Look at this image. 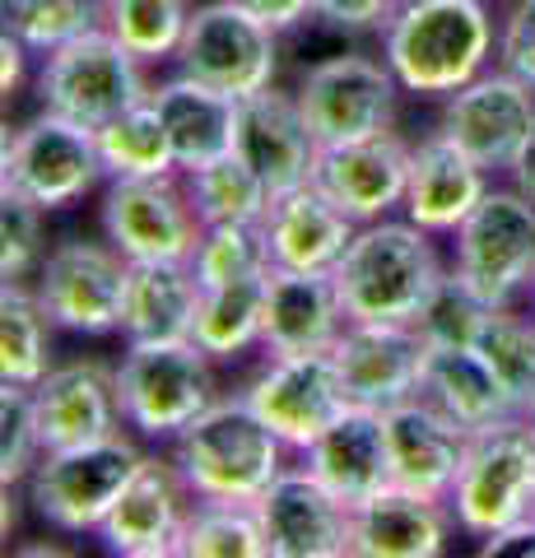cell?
<instances>
[{
  "label": "cell",
  "mask_w": 535,
  "mask_h": 558,
  "mask_svg": "<svg viewBox=\"0 0 535 558\" xmlns=\"http://www.w3.org/2000/svg\"><path fill=\"white\" fill-rule=\"evenodd\" d=\"M336 289L350 322H391L420 326L424 307L447 284L452 266L438 252V233L414 219H373L358 223L354 242L336 260Z\"/></svg>",
  "instance_id": "obj_1"
},
{
  "label": "cell",
  "mask_w": 535,
  "mask_h": 558,
  "mask_svg": "<svg viewBox=\"0 0 535 558\" xmlns=\"http://www.w3.org/2000/svg\"><path fill=\"white\" fill-rule=\"evenodd\" d=\"M498 51V20L485 0H405L382 33V61L405 94L447 98L485 75Z\"/></svg>",
  "instance_id": "obj_2"
},
{
  "label": "cell",
  "mask_w": 535,
  "mask_h": 558,
  "mask_svg": "<svg viewBox=\"0 0 535 558\" xmlns=\"http://www.w3.org/2000/svg\"><path fill=\"white\" fill-rule=\"evenodd\" d=\"M289 442L275 433L247 396H219L192 428L172 438L186 488L196 498L256 502L289 465Z\"/></svg>",
  "instance_id": "obj_3"
},
{
  "label": "cell",
  "mask_w": 535,
  "mask_h": 558,
  "mask_svg": "<svg viewBox=\"0 0 535 558\" xmlns=\"http://www.w3.org/2000/svg\"><path fill=\"white\" fill-rule=\"evenodd\" d=\"M117 400L135 438L172 442L219 400L215 359L196 340H141L117 363Z\"/></svg>",
  "instance_id": "obj_4"
},
{
  "label": "cell",
  "mask_w": 535,
  "mask_h": 558,
  "mask_svg": "<svg viewBox=\"0 0 535 558\" xmlns=\"http://www.w3.org/2000/svg\"><path fill=\"white\" fill-rule=\"evenodd\" d=\"M141 461L145 447L126 433L42 451V461L33 465L24 484L28 508L61 535H98Z\"/></svg>",
  "instance_id": "obj_5"
},
{
  "label": "cell",
  "mask_w": 535,
  "mask_h": 558,
  "mask_svg": "<svg viewBox=\"0 0 535 558\" xmlns=\"http://www.w3.org/2000/svg\"><path fill=\"white\" fill-rule=\"evenodd\" d=\"M452 275L479 303L516 307L535 293V201L516 186H489L452 233Z\"/></svg>",
  "instance_id": "obj_6"
},
{
  "label": "cell",
  "mask_w": 535,
  "mask_h": 558,
  "mask_svg": "<svg viewBox=\"0 0 535 558\" xmlns=\"http://www.w3.org/2000/svg\"><path fill=\"white\" fill-rule=\"evenodd\" d=\"M108 186L98 154V135L80 121L61 112H38L24 126L5 131V149H0V191L33 201L47 215L71 209L84 196Z\"/></svg>",
  "instance_id": "obj_7"
},
{
  "label": "cell",
  "mask_w": 535,
  "mask_h": 558,
  "mask_svg": "<svg viewBox=\"0 0 535 558\" xmlns=\"http://www.w3.org/2000/svg\"><path fill=\"white\" fill-rule=\"evenodd\" d=\"M33 89H38V102L47 112H61L98 131L112 117L141 108L154 94V84L145 75V61L126 43H117L108 28H94L42 57Z\"/></svg>",
  "instance_id": "obj_8"
},
{
  "label": "cell",
  "mask_w": 535,
  "mask_h": 558,
  "mask_svg": "<svg viewBox=\"0 0 535 558\" xmlns=\"http://www.w3.org/2000/svg\"><path fill=\"white\" fill-rule=\"evenodd\" d=\"M447 508L457 517V531L471 539H489L512 521L535 517V424L526 414L471 433Z\"/></svg>",
  "instance_id": "obj_9"
},
{
  "label": "cell",
  "mask_w": 535,
  "mask_h": 558,
  "mask_svg": "<svg viewBox=\"0 0 535 558\" xmlns=\"http://www.w3.org/2000/svg\"><path fill=\"white\" fill-rule=\"evenodd\" d=\"M280 33H275L247 0H205L192 10L182 33L178 70L210 89L247 98L280 80Z\"/></svg>",
  "instance_id": "obj_10"
},
{
  "label": "cell",
  "mask_w": 535,
  "mask_h": 558,
  "mask_svg": "<svg viewBox=\"0 0 535 558\" xmlns=\"http://www.w3.org/2000/svg\"><path fill=\"white\" fill-rule=\"evenodd\" d=\"M293 94H299L321 149H331L396 131V102L405 89L387 61L364 57V51H336V57L303 65V80Z\"/></svg>",
  "instance_id": "obj_11"
},
{
  "label": "cell",
  "mask_w": 535,
  "mask_h": 558,
  "mask_svg": "<svg viewBox=\"0 0 535 558\" xmlns=\"http://www.w3.org/2000/svg\"><path fill=\"white\" fill-rule=\"evenodd\" d=\"M102 238L126 260H192L205 223L186 196L182 172L168 178H117L102 186Z\"/></svg>",
  "instance_id": "obj_12"
},
{
  "label": "cell",
  "mask_w": 535,
  "mask_h": 558,
  "mask_svg": "<svg viewBox=\"0 0 535 558\" xmlns=\"http://www.w3.org/2000/svg\"><path fill=\"white\" fill-rule=\"evenodd\" d=\"M126 270L131 260L108 238H65L42 256L33 289H38L42 307L61 330H71V336H112V330H122Z\"/></svg>",
  "instance_id": "obj_13"
},
{
  "label": "cell",
  "mask_w": 535,
  "mask_h": 558,
  "mask_svg": "<svg viewBox=\"0 0 535 558\" xmlns=\"http://www.w3.org/2000/svg\"><path fill=\"white\" fill-rule=\"evenodd\" d=\"M531 126H535V89L503 65H489L485 75H475L457 94H447L438 117V131L452 135L489 172L512 168Z\"/></svg>",
  "instance_id": "obj_14"
},
{
  "label": "cell",
  "mask_w": 535,
  "mask_h": 558,
  "mask_svg": "<svg viewBox=\"0 0 535 558\" xmlns=\"http://www.w3.org/2000/svg\"><path fill=\"white\" fill-rule=\"evenodd\" d=\"M192 502L196 494L186 488L172 451L168 457L145 451V461L126 480L117 508L102 521L98 539L108 545V554H122V558H178Z\"/></svg>",
  "instance_id": "obj_15"
},
{
  "label": "cell",
  "mask_w": 535,
  "mask_h": 558,
  "mask_svg": "<svg viewBox=\"0 0 535 558\" xmlns=\"http://www.w3.org/2000/svg\"><path fill=\"white\" fill-rule=\"evenodd\" d=\"M256 414L289 442V451H303L313 438H321L336 418L354 405L340 381V368L331 354H293L270 359L243 391Z\"/></svg>",
  "instance_id": "obj_16"
},
{
  "label": "cell",
  "mask_w": 535,
  "mask_h": 558,
  "mask_svg": "<svg viewBox=\"0 0 535 558\" xmlns=\"http://www.w3.org/2000/svg\"><path fill=\"white\" fill-rule=\"evenodd\" d=\"M233 154L256 168V178L270 186V196L293 191L317 178L321 140L307 126V112L293 89H256L238 98V131H233Z\"/></svg>",
  "instance_id": "obj_17"
},
{
  "label": "cell",
  "mask_w": 535,
  "mask_h": 558,
  "mask_svg": "<svg viewBox=\"0 0 535 558\" xmlns=\"http://www.w3.org/2000/svg\"><path fill=\"white\" fill-rule=\"evenodd\" d=\"M270 558H350V517L307 465H284L275 484L256 498Z\"/></svg>",
  "instance_id": "obj_18"
},
{
  "label": "cell",
  "mask_w": 535,
  "mask_h": 558,
  "mask_svg": "<svg viewBox=\"0 0 535 558\" xmlns=\"http://www.w3.org/2000/svg\"><path fill=\"white\" fill-rule=\"evenodd\" d=\"M340 381L354 405L391 410L401 400L420 396L428 340L420 326H391V322H350L331 349Z\"/></svg>",
  "instance_id": "obj_19"
},
{
  "label": "cell",
  "mask_w": 535,
  "mask_h": 558,
  "mask_svg": "<svg viewBox=\"0 0 535 558\" xmlns=\"http://www.w3.org/2000/svg\"><path fill=\"white\" fill-rule=\"evenodd\" d=\"M410 154L414 145L396 131L350 140V145H331L317 159V186L331 196L354 223L387 219L405 205L410 186Z\"/></svg>",
  "instance_id": "obj_20"
},
{
  "label": "cell",
  "mask_w": 535,
  "mask_h": 558,
  "mask_svg": "<svg viewBox=\"0 0 535 558\" xmlns=\"http://www.w3.org/2000/svg\"><path fill=\"white\" fill-rule=\"evenodd\" d=\"M382 418H387L391 484L410 488V494H424V498H442V502L452 498L471 433L424 396H410L401 405L382 410Z\"/></svg>",
  "instance_id": "obj_21"
},
{
  "label": "cell",
  "mask_w": 535,
  "mask_h": 558,
  "mask_svg": "<svg viewBox=\"0 0 535 558\" xmlns=\"http://www.w3.org/2000/svg\"><path fill=\"white\" fill-rule=\"evenodd\" d=\"M33 405H38L42 451L80 447L122 433V400H117V373L98 359H71L57 363L38 387H33Z\"/></svg>",
  "instance_id": "obj_22"
},
{
  "label": "cell",
  "mask_w": 535,
  "mask_h": 558,
  "mask_svg": "<svg viewBox=\"0 0 535 558\" xmlns=\"http://www.w3.org/2000/svg\"><path fill=\"white\" fill-rule=\"evenodd\" d=\"M489 178L494 172L479 168L447 131H428V135L414 140L410 186H405L401 215L414 219L428 233L452 238L461 223L471 219V209L489 196V186H494Z\"/></svg>",
  "instance_id": "obj_23"
},
{
  "label": "cell",
  "mask_w": 535,
  "mask_h": 558,
  "mask_svg": "<svg viewBox=\"0 0 535 558\" xmlns=\"http://www.w3.org/2000/svg\"><path fill=\"white\" fill-rule=\"evenodd\" d=\"M350 326L331 270H270L262 349L270 359L331 354Z\"/></svg>",
  "instance_id": "obj_24"
},
{
  "label": "cell",
  "mask_w": 535,
  "mask_h": 558,
  "mask_svg": "<svg viewBox=\"0 0 535 558\" xmlns=\"http://www.w3.org/2000/svg\"><path fill=\"white\" fill-rule=\"evenodd\" d=\"M457 517L442 498L387 484L350 517V558H442Z\"/></svg>",
  "instance_id": "obj_25"
},
{
  "label": "cell",
  "mask_w": 535,
  "mask_h": 558,
  "mask_svg": "<svg viewBox=\"0 0 535 558\" xmlns=\"http://www.w3.org/2000/svg\"><path fill=\"white\" fill-rule=\"evenodd\" d=\"M262 233L275 270H336L358 223L317 182H303L270 201Z\"/></svg>",
  "instance_id": "obj_26"
},
{
  "label": "cell",
  "mask_w": 535,
  "mask_h": 558,
  "mask_svg": "<svg viewBox=\"0 0 535 558\" xmlns=\"http://www.w3.org/2000/svg\"><path fill=\"white\" fill-rule=\"evenodd\" d=\"M299 465L331 488L340 502L358 508L364 498L382 494L391 484V451H387V418L382 410L350 405L331 428L299 451Z\"/></svg>",
  "instance_id": "obj_27"
},
{
  "label": "cell",
  "mask_w": 535,
  "mask_h": 558,
  "mask_svg": "<svg viewBox=\"0 0 535 558\" xmlns=\"http://www.w3.org/2000/svg\"><path fill=\"white\" fill-rule=\"evenodd\" d=\"M154 112L163 117V131L172 140V154H178V168L192 172L200 163L219 159V154L233 149V131H238V98L210 89L192 75H172L163 84H154Z\"/></svg>",
  "instance_id": "obj_28"
},
{
  "label": "cell",
  "mask_w": 535,
  "mask_h": 558,
  "mask_svg": "<svg viewBox=\"0 0 535 558\" xmlns=\"http://www.w3.org/2000/svg\"><path fill=\"white\" fill-rule=\"evenodd\" d=\"M200 284L186 260H131L126 299H122V336L141 340H192Z\"/></svg>",
  "instance_id": "obj_29"
},
{
  "label": "cell",
  "mask_w": 535,
  "mask_h": 558,
  "mask_svg": "<svg viewBox=\"0 0 535 558\" xmlns=\"http://www.w3.org/2000/svg\"><path fill=\"white\" fill-rule=\"evenodd\" d=\"M420 396L434 400V405L447 418H457L465 433H485V428L508 424V418L522 414L516 410V400L503 391V381L494 377V368L475 354V349H438V344H428Z\"/></svg>",
  "instance_id": "obj_30"
},
{
  "label": "cell",
  "mask_w": 535,
  "mask_h": 558,
  "mask_svg": "<svg viewBox=\"0 0 535 558\" xmlns=\"http://www.w3.org/2000/svg\"><path fill=\"white\" fill-rule=\"evenodd\" d=\"M266 284H270V270L247 275V279H233V284L200 289L192 340H196L215 363H219V359H238V354H247L252 344H262Z\"/></svg>",
  "instance_id": "obj_31"
},
{
  "label": "cell",
  "mask_w": 535,
  "mask_h": 558,
  "mask_svg": "<svg viewBox=\"0 0 535 558\" xmlns=\"http://www.w3.org/2000/svg\"><path fill=\"white\" fill-rule=\"evenodd\" d=\"M57 322L42 307L33 284H0V381H20V387H38V381L57 368L51 363V336Z\"/></svg>",
  "instance_id": "obj_32"
},
{
  "label": "cell",
  "mask_w": 535,
  "mask_h": 558,
  "mask_svg": "<svg viewBox=\"0 0 535 558\" xmlns=\"http://www.w3.org/2000/svg\"><path fill=\"white\" fill-rule=\"evenodd\" d=\"M186 196H192L200 223H262L270 209V186L256 178V168L243 154H219V159L200 163L192 172H182Z\"/></svg>",
  "instance_id": "obj_33"
},
{
  "label": "cell",
  "mask_w": 535,
  "mask_h": 558,
  "mask_svg": "<svg viewBox=\"0 0 535 558\" xmlns=\"http://www.w3.org/2000/svg\"><path fill=\"white\" fill-rule=\"evenodd\" d=\"M178 558H270L256 502L196 498L186 512Z\"/></svg>",
  "instance_id": "obj_34"
},
{
  "label": "cell",
  "mask_w": 535,
  "mask_h": 558,
  "mask_svg": "<svg viewBox=\"0 0 535 558\" xmlns=\"http://www.w3.org/2000/svg\"><path fill=\"white\" fill-rule=\"evenodd\" d=\"M98 154H102V172L108 182L117 178H168L178 168L172 140L163 131V117L154 112V102L145 98L141 108H131L122 117H112L108 126H98Z\"/></svg>",
  "instance_id": "obj_35"
},
{
  "label": "cell",
  "mask_w": 535,
  "mask_h": 558,
  "mask_svg": "<svg viewBox=\"0 0 535 558\" xmlns=\"http://www.w3.org/2000/svg\"><path fill=\"white\" fill-rule=\"evenodd\" d=\"M108 24V0H0V28L14 33L33 57H51L57 47Z\"/></svg>",
  "instance_id": "obj_36"
},
{
  "label": "cell",
  "mask_w": 535,
  "mask_h": 558,
  "mask_svg": "<svg viewBox=\"0 0 535 558\" xmlns=\"http://www.w3.org/2000/svg\"><path fill=\"white\" fill-rule=\"evenodd\" d=\"M471 349L489 363L494 377L503 381V391L516 400V410L526 414L535 400V312L489 307Z\"/></svg>",
  "instance_id": "obj_37"
},
{
  "label": "cell",
  "mask_w": 535,
  "mask_h": 558,
  "mask_svg": "<svg viewBox=\"0 0 535 558\" xmlns=\"http://www.w3.org/2000/svg\"><path fill=\"white\" fill-rule=\"evenodd\" d=\"M192 10V0H108V24L102 28L117 43H126L145 65H154L178 57Z\"/></svg>",
  "instance_id": "obj_38"
},
{
  "label": "cell",
  "mask_w": 535,
  "mask_h": 558,
  "mask_svg": "<svg viewBox=\"0 0 535 558\" xmlns=\"http://www.w3.org/2000/svg\"><path fill=\"white\" fill-rule=\"evenodd\" d=\"M186 266H192L200 289L233 284V279L275 270L270 252H266L262 223H210V229L200 233V242H196V252H192Z\"/></svg>",
  "instance_id": "obj_39"
},
{
  "label": "cell",
  "mask_w": 535,
  "mask_h": 558,
  "mask_svg": "<svg viewBox=\"0 0 535 558\" xmlns=\"http://www.w3.org/2000/svg\"><path fill=\"white\" fill-rule=\"evenodd\" d=\"M38 461H42V428H38V405H33V387L0 381V484L24 488Z\"/></svg>",
  "instance_id": "obj_40"
},
{
  "label": "cell",
  "mask_w": 535,
  "mask_h": 558,
  "mask_svg": "<svg viewBox=\"0 0 535 558\" xmlns=\"http://www.w3.org/2000/svg\"><path fill=\"white\" fill-rule=\"evenodd\" d=\"M42 219H47V209L14 196V191H0V279L20 284V279L38 275L47 256Z\"/></svg>",
  "instance_id": "obj_41"
},
{
  "label": "cell",
  "mask_w": 535,
  "mask_h": 558,
  "mask_svg": "<svg viewBox=\"0 0 535 558\" xmlns=\"http://www.w3.org/2000/svg\"><path fill=\"white\" fill-rule=\"evenodd\" d=\"M485 317H489V303H479L457 275H447V284L434 293V303L424 307L420 336L438 349H471Z\"/></svg>",
  "instance_id": "obj_42"
},
{
  "label": "cell",
  "mask_w": 535,
  "mask_h": 558,
  "mask_svg": "<svg viewBox=\"0 0 535 558\" xmlns=\"http://www.w3.org/2000/svg\"><path fill=\"white\" fill-rule=\"evenodd\" d=\"M494 65L512 70L516 80H526L535 89V0H512V5L498 14Z\"/></svg>",
  "instance_id": "obj_43"
},
{
  "label": "cell",
  "mask_w": 535,
  "mask_h": 558,
  "mask_svg": "<svg viewBox=\"0 0 535 558\" xmlns=\"http://www.w3.org/2000/svg\"><path fill=\"white\" fill-rule=\"evenodd\" d=\"M401 5L405 0H317V14L350 38H364V33H387Z\"/></svg>",
  "instance_id": "obj_44"
},
{
  "label": "cell",
  "mask_w": 535,
  "mask_h": 558,
  "mask_svg": "<svg viewBox=\"0 0 535 558\" xmlns=\"http://www.w3.org/2000/svg\"><path fill=\"white\" fill-rule=\"evenodd\" d=\"M247 5L262 14V20L280 33V38H293V33H299L317 14V0H247Z\"/></svg>",
  "instance_id": "obj_45"
},
{
  "label": "cell",
  "mask_w": 535,
  "mask_h": 558,
  "mask_svg": "<svg viewBox=\"0 0 535 558\" xmlns=\"http://www.w3.org/2000/svg\"><path fill=\"white\" fill-rule=\"evenodd\" d=\"M485 558H535V517H522L512 526L494 531L489 539H479Z\"/></svg>",
  "instance_id": "obj_46"
},
{
  "label": "cell",
  "mask_w": 535,
  "mask_h": 558,
  "mask_svg": "<svg viewBox=\"0 0 535 558\" xmlns=\"http://www.w3.org/2000/svg\"><path fill=\"white\" fill-rule=\"evenodd\" d=\"M28 57L33 51L14 38V33H5L0 28V94L5 98H14L24 89V80H28Z\"/></svg>",
  "instance_id": "obj_47"
},
{
  "label": "cell",
  "mask_w": 535,
  "mask_h": 558,
  "mask_svg": "<svg viewBox=\"0 0 535 558\" xmlns=\"http://www.w3.org/2000/svg\"><path fill=\"white\" fill-rule=\"evenodd\" d=\"M508 178H512V186L522 191V196L535 201V126H531V135L522 140V149H516V159H512V168H508Z\"/></svg>",
  "instance_id": "obj_48"
},
{
  "label": "cell",
  "mask_w": 535,
  "mask_h": 558,
  "mask_svg": "<svg viewBox=\"0 0 535 558\" xmlns=\"http://www.w3.org/2000/svg\"><path fill=\"white\" fill-rule=\"evenodd\" d=\"M526 418H531V424H535V400H531V410H526Z\"/></svg>",
  "instance_id": "obj_49"
},
{
  "label": "cell",
  "mask_w": 535,
  "mask_h": 558,
  "mask_svg": "<svg viewBox=\"0 0 535 558\" xmlns=\"http://www.w3.org/2000/svg\"><path fill=\"white\" fill-rule=\"evenodd\" d=\"M531 312H535V293H531Z\"/></svg>",
  "instance_id": "obj_50"
}]
</instances>
